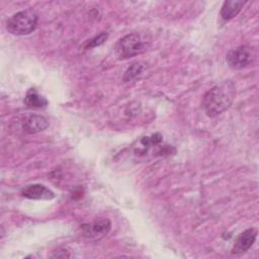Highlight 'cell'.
<instances>
[{
    "label": "cell",
    "instance_id": "cell-6",
    "mask_svg": "<svg viewBox=\"0 0 259 259\" xmlns=\"http://www.w3.org/2000/svg\"><path fill=\"white\" fill-rule=\"evenodd\" d=\"M256 238H257V230L256 229L250 228V229L244 231L237 238V240L232 248V254H234V255L244 254L253 246Z\"/></svg>",
    "mask_w": 259,
    "mask_h": 259
},
{
    "label": "cell",
    "instance_id": "cell-3",
    "mask_svg": "<svg viewBox=\"0 0 259 259\" xmlns=\"http://www.w3.org/2000/svg\"><path fill=\"white\" fill-rule=\"evenodd\" d=\"M37 13L33 9H25L13 14L6 22V29L14 35L31 33L37 24Z\"/></svg>",
    "mask_w": 259,
    "mask_h": 259
},
{
    "label": "cell",
    "instance_id": "cell-12",
    "mask_svg": "<svg viewBox=\"0 0 259 259\" xmlns=\"http://www.w3.org/2000/svg\"><path fill=\"white\" fill-rule=\"evenodd\" d=\"M108 37V34L107 32H101L100 34H98L97 36L93 37L92 39H90L87 45H86V49H91V48H95V47H98L102 44H104L106 41Z\"/></svg>",
    "mask_w": 259,
    "mask_h": 259
},
{
    "label": "cell",
    "instance_id": "cell-2",
    "mask_svg": "<svg viewBox=\"0 0 259 259\" xmlns=\"http://www.w3.org/2000/svg\"><path fill=\"white\" fill-rule=\"evenodd\" d=\"M151 44L152 36L149 32H132L116 42L114 52L118 59H128L148 51Z\"/></svg>",
    "mask_w": 259,
    "mask_h": 259
},
{
    "label": "cell",
    "instance_id": "cell-7",
    "mask_svg": "<svg viewBox=\"0 0 259 259\" xmlns=\"http://www.w3.org/2000/svg\"><path fill=\"white\" fill-rule=\"evenodd\" d=\"M21 195L29 199H52L54 192L42 184H30L21 189Z\"/></svg>",
    "mask_w": 259,
    "mask_h": 259
},
{
    "label": "cell",
    "instance_id": "cell-10",
    "mask_svg": "<svg viewBox=\"0 0 259 259\" xmlns=\"http://www.w3.org/2000/svg\"><path fill=\"white\" fill-rule=\"evenodd\" d=\"M147 69V64L145 62H136L132 64L125 71L123 75V82H132L139 79L145 70Z\"/></svg>",
    "mask_w": 259,
    "mask_h": 259
},
{
    "label": "cell",
    "instance_id": "cell-9",
    "mask_svg": "<svg viewBox=\"0 0 259 259\" xmlns=\"http://www.w3.org/2000/svg\"><path fill=\"white\" fill-rule=\"evenodd\" d=\"M246 2L242 0H228L225 1L222 9H221V16L224 20H231L241 11L244 4Z\"/></svg>",
    "mask_w": 259,
    "mask_h": 259
},
{
    "label": "cell",
    "instance_id": "cell-8",
    "mask_svg": "<svg viewBox=\"0 0 259 259\" xmlns=\"http://www.w3.org/2000/svg\"><path fill=\"white\" fill-rule=\"evenodd\" d=\"M49 126L48 119L39 114H31L23 119L22 127L27 134H37Z\"/></svg>",
    "mask_w": 259,
    "mask_h": 259
},
{
    "label": "cell",
    "instance_id": "cell-5",
    "mask_svg": "<svg viewBox=\"0 0 259 259\" xmlns=\"http://www.w3.org/2000/svg\"><path fill=\"white\" fill-rule=\"evenodd\" d=\"M111 227V223L108 219H97L91 224L83 225L81 227L82 233L85 237L88 238H101L105 236Z\"/></svg>",
    "mask_w": 259,
    "mask_h": 259
},
{
    "label": "cell",
    "instance_id": "cell-4",
    "mask_svg": "<svg viewBox=\"0 0 259 259\" xmlns=\"http://www.w3.org/2000/svg\"><path fill=\"white\" fill-rule=\"evenodd\" d=\"M251 62V52L246 46H241L231 50L227 55V63L232 69L239 70L246 67Z\"/></svg>",
    "mask_w": 259,
    "mask_h": 259
},
{
    "label": "cell",
    "instance_id": "cell-11",
    "mask_svg": "<svg viewBox=\"0 0 259 259\" xmlns=\"http://www.w3.org/2000/svg\"><path fill=\"white\" fill-rule=\"evenodd\" d=\"M24 103L30 108H45L48 105V100L34 89H29L24 98Z\"/></svg>",
    "mask_w": 259,
    "mask_h": 259
},
{
    "label": "cell",
    "instance_id": "cell-1",
    "mask_svg": "<svg viewBox=\"0 0 259 259\" xmlns=\"http://www.w3.org/2000/svg\"><path fill=\"white\" fill-rule=\"evenodd\" d=\"M235 94L236 87L231 80L213 86L202 97V107L205 113L210 117L223 113L232 105Z\"/></svg>",
    "mask_w": 259,
    "mask_h": 259
}]
</instances>
